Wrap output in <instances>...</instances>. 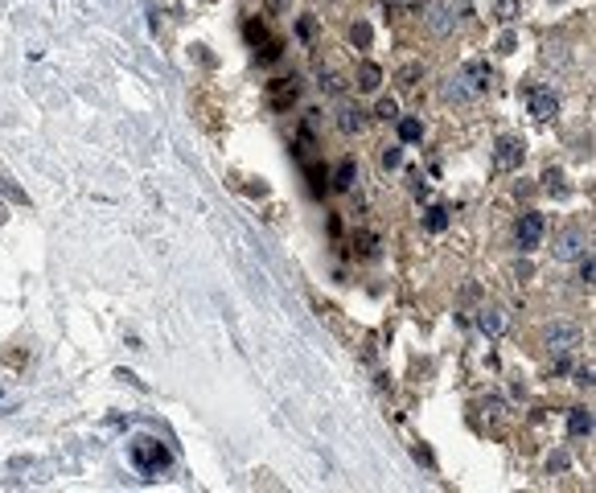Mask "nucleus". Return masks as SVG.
Wrapping results in <instances>:
<instances>
[{"instance_id":"f257e3e1","label":"nucleus","mask_w":596,"mask_h":493,"mask_svg":"<svg viewBox=\"0 0 596 493\" xmlns=\"http://www.w3.org/2000/svg\"><path fill=\"white\" fill-rule=\"evenodd\" d=\"M128 460H132V469H136L140 477H156V473H165V469L173 464L169 448H165L156 436H136V440L128 444Z\"/></svg>"},{"instance_id":"f03ea898","label":"nucleus","mask_w":596,"mask_h":493,"mask_svg":"<svg viewBox=\"0 0 596 493\" xmlns=\"http://www.w3.org/2000/svg\"><path fill=\"white\" fill-rule=\"evenodd\" d=\"M522 99H526V107H531L535 120L559 115V95H555V87H547V83H526V87H522Z\"/></svg>"},{"instance_id":"7ed1b4c3","label":"nucleus","mask_w":596,"mask_h":493,"mask_svg":"<svg viewBox=\"0 0 596 493\" xmlns=\"http://www.w3.org/2000/svg\"><path fill=\"white\" fill-rule=\"evenodd\" d=\"M543 346H547L551 354H572L576 346H584V329H580V325H567V321H555V325H547V333H543Z\"/></svg>"},{"instance_id":"20e7f679","label":"nucleus","mask_w":596,"mask_h":493,"mask_svg":"<svg viewBox=\"0 0 596 493\" xmlns=\"http://www.w3.org/2000/svg\"><path fill=\"white\" fill-rule=\"evenodd\" d=\"M543 234H547V218H543L539 210H526V214L518 218L514 243H518V251H535V247L543 243Z\"/></svg>"},{"instance_id":"39448f33","label":"nucleus","mask_w":596,"mask_h":493,"mask_svg":"<svg viewBox=\"0 0 596 493\" xmlns=\"http://www.w3.org/2000/svg\"><path fill=\"white\" fill-rule=\"evenodd\" d=\"M522 156H526V144H522L518 136H502V140L494 144V169H498V173H514V169L522 165Z\"/></svg>"},{"instance_id":"423d86ee","label":"nucleus","mask_w":596,"mask_h":493,"mask_svg":"<svg viewBox=\"0 0 596 493\" xmlns=\"http://www.w3.org/2000/svg\"><path fill=\"white\" fill-rule=\"evenodd\" d=\"M555 259H580L584 251H588V230H580V226H572V230H563L559 239H555Z\"/></svg>"},{"instance_id":"0eeeda50","label":"nucleus","mask_w":596,"mask_h":493,"mask_svg":"<svg viewBox=\"0 0 596 493\" xmlns=\"http://www.w3.org/2000/svg\"><path fill=\"white\" fill-rule=\"evenodd\" d=\"M460 79L469 83L473 95H485V90L494 87V66H490V62H481V58H473V62H465V66H460Z\"/></svg>"},{"instance_id":"6e6552de","label":"nucleus","mask_w":596,"mask_h":493,"mask_svg":"<svg viewBox=\"0 0 596 493\" xmlns=\"http://www.w3.org/2000/svg\"><path fill=\"white\" fill-rule=\"evenodd\" d=\"M296 95H300V79L292 74V79H272L268 83V103H272L275 111H288L292 103H296Z\"/></svg>"},{"instance_id":"1a4fd4ad","label":"nucleus","mask_w":596,"mask_h":493,"mask_svg":"<svg viewBox=\"0 0 596 493\" xmlns=\"http://www.w3.org/2000/svg\"><path fill=\"white\" fill-rule=\"evenodd\" d=\"M362 124H367V111L358 107V103H341V111H337V128L346 136H358L362 132Z\"/></svg>"},{"instance_id":"9d476101","label":"nucleus","mask_w":596,"mask_h":493,"mask_svg":"<svg viewBox=\"0 0 596 493\" xmlns=\"http://www.w3.org/2000/svg\"><path fill=\"white\" fill-rule=\"evenodd\" d=\"M428 29H432V33H440V38H444V33H453V29H457L453 8H449V4H432V8H428Z\"/></svg>"},{"instance_id":"9b49d317","label":"nucleus","mask_w":596,"mask_h":493,"mask_svg":"<svg viewBox=\"0 0 596 493\" xmlns=\"http://www.w3.org/2000/svg\"><path fill=\"white\" fill-rule=\"evenodd\" d=\"M477 329H481L485 337H502V333H506V313H502V309H494V305H490V309H481V313H477Z\"/></svg>"},{"instance_id":"f8f14e48","label":"nucleus","mask_w":596,"mask_h":493,"mask_svg":"<svg viewBox=\"0 0 596 493\" xmlns=\"http://www.w3.org/2000/svg\"><path fill=\"white\" fill-rule=\"evenodd\" d=\"M567 432H572V436H593V411H588V407H572Z\"/></svg>"},{"instance_id":"ddd939ff","label":"nucleus","mask_w":596,"mask_h":493,"mask_svg":"<svg viewBox=\"0 0 596 493\" xmlns=\"http://www.w3.org/2000/svg\"><path fill=\"white\" fill-rule=\"evenodd\" d=\"M382 87V70H378V66H374V62H362V66H358V90H378Z\"/></svg>"},{"instance_id":"4468645a","label":"nucleus","mask_w":596,"mask_h":493,"mask_svg":"<svg viewBox=\"0 0 596 493\" xmlns=\"http://www.w3.org/2000/svg\"><path fill=\"white\" fill-rule=\"evenodd\" d=\"M444 99H449V103H469V99H477V95L469 90V83H465L460 74H453V79L444 83Z\"/></svg>"},{"instance_id":"2eb2a0df","label":"nucleus","mask_w":596,"mask_h":493,"mask_svg":"<svg viewBox=\"0 0 596 493\" xmlns=\"http://www.w3.org/2000/svg\"><path fill=\"white\" fill-rule=\"evenodd\" d=\"M354 177H358V165L346 156V161L337 165V173H333V189H350V185H354Z\"/></svg>"},{"instance_id":"dca6fc26","label":"nucleus","mask_w":596,"mask_h":493,"mask_svg":"<svg viewBox=\"0 0 596 493\" xmlns=\"http://www.w3.org/2000/svg\"><path fill=\"white\" fill-rule=\"evenodd\" d=\"M424 226H428L432 234H440V230L449 226V210H444V206H432V210H428V218H424Z\"/></svg>"},{"instance_id":"f3484780","label":"nucleus","mask_w":596,"mask_h":493,"mask_svg":"<svg viewBox=\"0 0 596 493\" xmlns=\"http://www.w3.org/2000/svg\"><path fill=\"white\" fill-rule=\"evenodd\" d=\"M419 136H424V124H419V120H399V140H403V144H415Z\"/></svg>"},{"instance_id":"a211bd4d","label":"nucleus","mask_w":596,"mask_h":493,"mask_svg":"<svg viewBox=\"0 0 596 493\" xmlns=\"http://www.w3.org/2000/svg\"><path fill=\"white\" fill-rule=\"evenodd\" d=\"M321 90H329V95H341V90H346V79H341L337 70H321Z\"/></svg>"},{"instance_id":"6ab92c4d","label":"nucleus","mask_w":596,"mask_h":493,"mask_svg":"<svg viewBox=\"0 0 596 493\" xmlns=\"http://www.w3.org/2000/svg\"><path fill=\"white\" fill-rule=\"evenodd\" d=\"M494 4V17L498 21H514L518 17V0H490Z\"/></svg>"},{"instance_id":"aec40b11","label":"nucleus","mask_w":596,"mask_h":493,"mask_svg":"<svg viewBox=\"0 0 596 493\" xmlns=\"http://www.w3.org/2000/svg\"><path fill=\"white\" fill-rule=\"evenodd\" d=\"M305 173H309V185H313V193L321 197L325 189H329V181H325V169H321V165H309Z\"/></svg>"},{"instance_id":"412c9836","label":"nucleus","mask_w":596,"mask_h":493,"mask_svg":"<svg viewBox=\"0 0 596 493\" xmlns=\"http://www.w3.org/2000/svg\"><path fill=\"white\" fill-rule=\"evenodd\" d=\"M374 115H378V120H399V103H395V99H378Z\"/></svg>"},{"instance_id":"4be33fe9","label":"nucleus","mask_w":596,"mask_h":493,"mask_svg":"<svg viewBox=\"0 0 596 493\" xmlns=\"http://www.w3.org/2000/svg\"><path fill=\"white\" fill-rule=\"evenodd\" d=\"M0 193H4L8 202H29V197H25V189H17V185L4 177V173H0Z\"/></svg>"},{"instance_id":"5701e85b","label":"nucleus","mask_w":596,"mask_h":493,"mask_svg":"<svg viewBox=\"0 0 596 493\" xmlns=\"http://www.w3.org/2000/svg\"><path fill=\"white\" fill-rule=\"evenodd\" d=\"M350 38H354V45H358V49H367V45H370V25H367V21H358V25L350 29Z\"/></svg>"},{"instance_id":"b1692460","label":"nucleus","mask_w":596,"mask_h":493,"mask_svg":"<svg viewBox=\"0 0 596 493\" xmlns=\"http://www.w3.org/2000/svg\"><path fill=\"white\" fill-rule=\"evenodd\" d=\"M403 165V148H382V169H399Z\"/></svg>"},{"instance_id":"393cba45","label":"nucleus","mask_w":596,"mask_h":493,"mask_svg":"<svg viewBox=\"0 0 596 493\" xmlns=\"http://www.w3.org/2000/svg\"><path fill=\"white\" fill-rule=\"evenodd\" d=\"M543 181H547V189H551V193H567V185H563V173L547 169V173H543Z\"/></svg>"},{"instance_id":"a878e982","label":"nucleus","mask_w":596,"mask_h":493,"mask_svg":"<svg viewBox=\"0 0 596 493\" xmlns=\"http://www.w3.org/2000/svg\"><path fill=\"white\" fill-rule=\"evenodd\" d=\"M593 275H596L593 255H580V280H584V284H593Z\"/></svg>"},{"instance_id":"bb28decb","label":"nucleus","mask_w":596,"mask_h":493,"mask_svg":"<svg viewBox=\"0 0 596 493\" xmlns=\"http://www.w3.org/2000/svg\"><path fill=\"white\" fill-rule=\"evenodd\" d=\"M547 469H551V473H563V469H567V452H551Z\"/></svg>"},{"instance_id":"cd10ccee","label":"nucleus","mask_w":596,"mask_h":493,"mask_svg":"<svg viewBox=\"0 0 596 493\" xmlns=\"http://www.w3.org/2000/svg\"><path fill=\"white\" fill-rule=\"evenodd\" d=\"M576 387H593V366H580V370H576Z\"/></svg>"},{"instance_id":"c85d7f7f","label":"nucleus","mask_w":596,"mask_h":493,"mask_svg":"<svg viewBox=\"0 0 596 493\" xmlns=\"http://www.w3.org/2000/svg\"><path fill=\"white\" fill-rule=\"evenodd\" d=\"M485 415H502V399H485Z\"/></svg>"},{"instance_id":"c756f323","label":"nucleus","mask_w":596,"mask_h":493,"mask_svg":"<svg viewBox=\"0 0 596 493\" xmlns=\"http://www.w3.org/2000/svg\"><path fill=\"white\" fill-rule=\"evenodd\" d=\"M551 370H555V374H567V370H572V362H567V358H555V366H551Z\"/></svg>"},{"instance_id":"7c9ffc66","label":"nucleus","mask_w":596,"mask_h":493,"mask_svg":"<svg viewBox=\"0 0 596 493\" xmlns=\"http://www.w3.org/2000/svg\"><path fill=\"white\" fill-rule=\"evenodd\" d=\"M498 49H502V54H510V49H514V33H506L502 42H498Z\"/></svg>"},{"instance_id":"2f4dec72","label":"nucleus","mask_w":596,"mask_h":493,"mask_svg":"<svg viewBox=\"0 0 596 493\" xmlns=\"http://www.w3.org/2000/svg\"><path fill=\"white\" fill-rule=\"evenodd\" d=\"M0 223H4V206H0Z\"/></svg>"}]
</instances>
